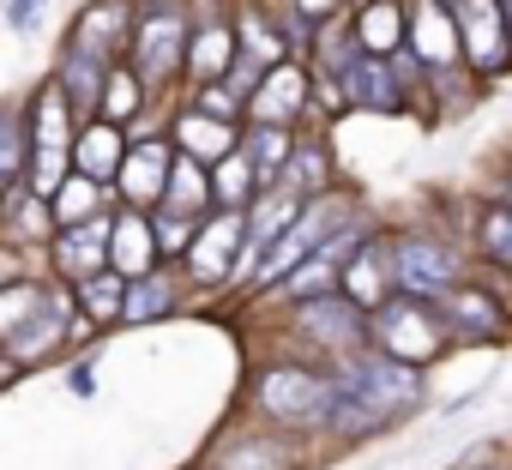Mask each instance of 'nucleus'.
<instances>
[{
	"label": "nucleus",
	"instance_id": "nucleus-1",
	"mask_svg": "<svg viewBox=\"0 0 512 470\" xmlns=\"http://www.w3.org/2000/svg\"><path fill=\"white\" fill-rule=\"evenodd\" d=\"M422 398V374L386 350H368V356H350L344 374L332 380L326 392V422L344 428V434H362V428H380V422H398L404 410H416Z\"/></svg>",
	"mask_w": 512,
	"mask_h": 470
},
{
	"label": "nucleus",
	"instance_id": "nucleus-2",
	"mask_svg": "<svg viewBox=\"0 0 512 470\" xmlns=\"http://www.w3.org/2000/svg\"><path fill=\"white\" fill-rule=\"evenodd\" d=\"M368 332H374V344L386 356H398L410 368L428 362V356H440V344H446V320L428 308V296H404V290H392L386 302H374Z\"/></svg>",
	"mask_w": 512,
	"mask_h": 470
},
{
	"label": "nucleus",
	"instance_id": "nucleus-3",
	"mask_svg": "<svg viewBox=\"0 0 512 470\" xmlns=\"http://www.w3.org/2000/svg\"><path fill=\"white\" fill-rule=\"evenodd\" d=\"M127 43H133V79L139 85H169L181 73V55H187V13L175 0H151L127 25Z\"/></svg>",
	"mask_w": 512,
	"mask_h": 470
},
{
	"label": "nucleus",
	"instance_id": "nucleus-4",
	"mask_svg": "<svg viewBox=\"0 0 512 470\" xmlns=\"http://www.w3.org/2000/svg\"><path fill=\"white\" fill-rule=\"evenodd\" d=\"M326 392H332V380H326V374H314V368H290V362L266 368V374H260V386H253L260 410H266L272 422H284V428L326 422Z\"/></svg>",
	"mask_w": 512,
	"mask_h": 470
},
{
	"label": "nucleus",
	"instance_id": "nucleus-5",
	"mask_svg": "<svg viewBox=\"0 0 512 470\" xmlns=\"http://www.w3.org/2000/svg\"><path fill=\"white\" fill-rule=\"evenodd\" d=\"M386 260H392V290H404V296H428L434 302V296H446L458 284V254L428 242V235H398V242L386 248Z\"/></svg>",
	"mask_w": 512,
	"mask_h": 470
},
{
	"label": "nucleus",
	"instance_id": "nucleus-6",
	"mask_svg": "<svg viewBox=\"0 0 512 470\" xmlns=\"http://www.w3.org/2000/svg\"><path fill=\"white\" fill-rule=\"evenodd\" d=\"M452 31H458V55L476 73H500L506 67V7L500 0H458Z\"/></svg>",
	"mask_w": 512,
	"mask_h": 470
},
{
	"label": "nucleus",
	"instance_id": "nucleus-7",
	"mask_svg": "<svg viewBox=\"0 0 512 470\" xmlns=\"http://www.w3.org/2000/svg\"><path fill=\"white\" fill-rule=\"evenodd\" d=\"M296 332H308L320 350H356L368 338V320L350 296H296Z\"/></svg>",
	"mask_w": 512,
	"mask_h": 470
},
{
	"label": "nucleus",
	"instance_id": "nucleus-8",
	"mask_svg": "<svg viewBox=\"0 0 512 470\" xmlns=\"http://www.w3.org/2000/svg\"><path fill=\"white\" fill-rule=\"evenodd\" d=\"M235 248H241V211H235V205H223L211 223H199V229H193V242H187L181 254H187V272H193L199 284H217V278H229Z\"/></svg>",
	"mask_w": 512,
	"mask_h": 470
},
{
	"label": "nucleus",
	"instance_id": "nucleus-9",
	"mask_svg": "<svg viewBox=\"0 0 512 470\" xmlns=\"http://www.w3.org/2000/svg\"><path fill=\"white\" fill-rule=\"evenodd\" d=\"M404 55H416L428 67H452L458 61L452 7H440V0H410V13H404Z\"/></svg>",
	"mask_w": 512,
	"mask_h": 470
},
{
	"label": "nucleus",
	"instance_id": "nucleus-10",
	"mask_svg": "<svg viewBox=\"0 0 512 470\" xmlns=\"http://www.w3.org/2000/svg\"><path fill=\"white\" fill-rule=\"evenodd\" d=\"M302 103H308V73L290 67V61L260 67V79H253V91H247V109L260 121H278V127H290L302 115Z\"/></svg>",
	"mask_w": 512,
	"mask_h": 470
},
{
	"label": "nucleus",
	"instance_id": "nucleus-11",
	"mask_svg": "<svg viewBox=\"0 0 512 470\" xmlns=\"http://www.w3.org/2000/svg\"><path fill=\"white\" fill-rule=\"evenodd\" d=\"M55 266H61L73 284L91 278V272H103V266H109V223H103V217L61 223V235H55Z\"/></svg>",
	"mask_w": 512,
	"mask_h": 470
},
{
	"label": "nucleus",
	"instance_id": "nucleus-12",
	"mask_svg": "<svg viewBox=\"0 0 512 470\" xmlns=\"http://www.w3.org/2000/svg\"><path fill=\"white\" fill-rule=\"evenodd\" d=\"M121 151H127V133H121L115 121H91V127H73L67 163H73L79 175H91L97 187H109L115 169H121Z\"/></svg>",
	"mask_w": 512,
	"mask_h": 470
},
{
	"label": "nucleus",
	"instance_id": "nucleus-13",
	"mask_svg": "<svg viewBox=\"0 0 512 470\" xmlns=\"http://www.w3.org/2000/svg\"><path fill=\"white\" fill-rule=\"evenodd\" d=\"M163 169H169V145H163V139H133V145L121 151L115 187L127 193V205H157V193H163Z\"/></svg>",
	"mask_w": 512,
	"mask_h": 470
},
{
	"label": "nucleus",
	"instance_id": "nucleus-14",
	"mask_svg": "<svg viewBox=\"0 0 512 470\" xmlns=\"http://www.w3.org/2000/svg\"><path fill=\"white\" fill-rule=\"evenodd\" d=\"M127 25H133L127 0H91V7L79 13V43L73 49H85L97 61H115V49L127 43Z\"/></svg>",
	"mask_w": 512,
	"mask_h": 470
},
{
	"label": "nucleus",
	"instance_id": "nucleus-15",
	"mask_svg": "<svg viewBox=\"0 0 512 470\" xmlns=\"http://www.w3.org/2000/svg\"><path fill=\"white\" fill-rule=\"evenodd\" d=\"M350 43L362 55H398L404 49V0H362Z\"/></svg>",
	"mask_w": 512,
	"mask_h": 470
},
{
	"label": "nucleus",
	"instance_id": "nucleus-16",
	"mask_svg": "<svg viewBox=\"0 0 512 470\" xmlns=\"http://www.w3.org/2000/svg\"><path fill=\"white\" fill-rule=\"evenodd\" d=\"M229 61H235V31H229L223 19L187 25V55H181V67H187L193 79H223Z\"/></svg>",
	"mask_w": 512,
	"mask_h": 470
},
{
	"label": "nucleus",
	"instance_id": "nucleus-17",
	"mask_svg": "<svg viewBox=\"0 0 512 470\" xmlns=\"http://www.w3.org/2000/svg\"><path fill=\"white\" fill-rule=\"evenodd\" d=\"M157 266V242H151V223L139 211H127L121 223H109V272L121 278H139Z\"/></svg>",
	"mask_w": 512,
	"mask_h": 470
},
{
	"label": "nucleus",
	"instance_id": "nucleus-18",
	"mask_svg": "<svg viewBox=\"0 0 512 470\" xmlns=\"http://www.w3.org/2000/svg\"><path fill=\"white\" fill-rule=\"evenodd\" d=\"M344 296L356 308H374V302L392 296V260H386V248H356L344 260Z\"/></svg>",
	"mask_w": 512,
	"mask_h": 470
},
{
	"label": "nucleus",
	"instance_id": "nucleus-19",
	"mask_svg": "<svg viewBox=\"0 0 512 470\" xmlns=\"http://www.w3.org/2000/svg\"><path fill=\"white\" fill-rule=\"evenodd\" d=\"M169 211H187V217H199V205L211 199V187H205V175H199V157H187V151H169V169H163V193H157Z\"/></svg>",
	"mask_w": 512,
	"mask_h": 470
},
{
	"label": "nucleus",
	"instance_id": "nucleus-20",
	"mask_svg": "<svg viewBox=\"0 0 512 470\" xmlns=\"http://www.w3.org/2000/svg\"><path fill=\"white\" fill-rule=\"evenodd\" d=\"M169 308H175V284H169L163 272H139V278H127V290H121V314H115V320L145 326V320H157V314H169Z\"/></svg>",
	"mask_w": 512,
	"mask_h": 470
},
{
	"label": "nucleus",
	"instance_id": "nucleus-21",
	"mask_svg": "<svg viewBox=\"0 0 512 470\" xmlns=\"http://www.w3.org/2000/svg\"><path fill=\"white\" fill-rule=\"evenodd\" d=\"M205 187H211V199H217V205H235V211H241V205H247V193L260 187V175H253V163H247V151H241V145H229V151L217 157V169H211V181H205Z\"/></svg>",
	"mask_w": 512,
	"mask_h": 470
},
{
	"label": "nucleus",
	"instance_id": "nucleus-22",
	"mask_svg": "<svg viewBox=\"0 0 512 470\" xmlns=\"http://www.w3.org/2000/svg\"><path fill=\"white\" fill-rule=\"evenodd\" d=\"M139 103H145V85L133 79V67H103V85H97V109H103V121H133L139 115Z\"/></svg>",
	"mask_w": 512,
	"mask_h": 470
},
{
	"label": "nucleus",
	"instance_id": "nucleus-23",
	"mask_svg": "<svg viewBox=\"0 0 512 470\" xmlns=\"http://www.w3.org/2000/svg\"><path fill=\"white\" fill-rule=\"evenodd\" d=\"M175 133H181V151H187V157H211V163L235 145V121H217V115H205V109L181 115Z\"/></svg>",
	"mask_w": 512,
	"mask_h": 470
},
{
	"label": "nucleus",
	"instance_id": "nucleus-24",
	"mask_svg": "<svg viewBox=\"0 0 512 470\" xmlns=\"http://www.w3.org/2000/svg\"><path fill=\"white\" fill-rule=\"evenodd\" d=\"M446 314H452V326H458V332L470 326V332H482V338H500V320H506V314H500V302H494V296H482V290H470V284H464V290H458V284L446 290Z\"/></svg>",
	"mask_w": 512,
	"mask_h": 470
},
{
	"label": "nucleus",
	"instance_id": "nucleus-25",
	"mask_svg": "<svg viewBox=\"0 0 512 470\" xmlns=\"http://www.w3.org/2000/svg\"><path fill=\"white\" fill-rule=\"evenodd\" d=\"M235 145H241V139H235ZM290 145H296V139H290V127H278V121H260V127H253V133H247V145H241V151H247V163H253V175H260V181H272V175L284 169V157H290Z\"/></svg>",
	"mask_w": 512,
	"mask_h": 470
},
{
	"label": "nucleus",
	"instance_id": "nucleus-26",
	"mask_svg": "<svg viewBox=\"0 0 512 470\" xmlns=\"http://www.w3.org/2000/svg\"><path fill=\"white\" fill-rule=\"evenodd\" d=\"M103 67H109V61H97V55H85V49H67V61H61V91H67L73 109H97Z\"/></svg>",
	"mask_w": 512,
	"mask_h": 470
},
{
	"label": "nucleus",
	"instance_id": "nucleus-27",
	"mask_svg": "<svg viewBox=\"0 0 512 470\" xmlns=\"http://www.w3.org/2000/svg\"><path fill=\"white\" fill-rule=\"evenodd\" d=\"M211 470H290V452L278 440H229L211 458Z\"/></svg>",
	"mask_w": 512,
	"mask_h": 470
},
{
	"label": "nucleus",
	"instance_id": "nucleus-28",
	"mask_svg": "<svg viewBox=\"0 0 512 470\" xmlns=\"http://www.w3.org/2000/svg\"><path fill=\"white\" fill-rule=\"evenodd\" d=\"M235 31V55H247L253 67H272V61H284V37L260 19V13H241V25H229Z\"/></svg>",
	"mask_w": 512,
	"mask_h": 470
},
{
	"label": "nucleus",
	"instance_id": "nucleus-29",
	"mask_svg": "<svg viewBox=\"0 0 512 470\" xmlns=\"http://www.w3.org/2000/svg\"><path fill=\"white\" fill-rule=\"evenodd\" d=\"M49 199H55V211H49L55 223H79V217H91V211H97V199H103V187H97L91 175H79V169H67V175H61V187H55Z\"/></svg>",
	"mask_w": 512,
	"mask_h": 470
},
{
	"label": "nucleus",
	"instance_id": "nucleus-30",
	"mask_svg": "<svg viewBox=\"0 0 512 470\" xmlns=\"http://www.w3.org/2000/svg\"><path fill=\"white\" fill-rule=\"evenodd\" d=\"M121 290H127V278L103 266V272L79 278V308H85L91 320H115V314H121Z\"/></svg>",
	"mask_w": 512,
	"mask_h": 470
},
{
	"label": "nucleus",
	"instance_id": "nucleus-31",
	"mask_svg": "<svg viewBox=\"0 0 512 470\" xmlns=\"http://www.w3.org/2000/svg\"><path fill=\"white\" fill-rule=\"evenodd\" d=\"M278 175H284L278 187H290V193H302V199H308V193H320V187H326V151H314V145H302V151H296V145H290V157H284V169H278Z\"/></svg>",
	"mask_w": 512,
	"mask_h": 470
},
{
	"label": "nucleus",
	"instance_id": "nucleus-32",
	"mask_svg": "<svg viewBox=\"0 0 512 470\" xmlns=\"http://www.w3.org/2000/svg\"><path fill=\"white\" fill-rule=\"evenodd\" d=\"M145 223H151V242H157V254H181V248L193 242V229H199L187 211H169V205H163L157 217H145Z\"/></svg>",
	"mask_w": 512,
	"mask_h": 470
},
{
	"label": "nucleus",
	"instance_id": "nucleus-33",
	"mask_svg": "<svg viewBox=\"0 0 512 470\" xmlns=\"http://www.w3.org/2000/svg\"><path fill=\"white\" fill-rule=\"evenodd\" d=\"M482 248L494 266H512V211L506 205H488L482 211Z\"/></svg>",
	"mask_w": 512,
	"mask_h": 470
},
{
	"label": "nucleus",
	"instance_id": "nucleus-34",
	"mask_svg": "<svg viewBox=\"0 0 512 470\" xmlns=\"http://www.w3.org/2000/svg\"><path fill=\"white\" fill-rule=\"evenodd\" d=\"M37 302H43V290H37V284H7V290H0V338H7V332L37 308Z\"/></svg>",
	"mask_w": 512,
	"mask_h": 470
},
{
	"label": "nucleus",
	"instance_id": "nucleus-35",
	"mask_svg": "<svg viewBox=\"0 0 512 470\" xmlns=\"http://www.w3.org/2000/svg\"><path fill=\"white\" fill-rule=\"evenodd\" d=\"M19 163H25V133L19 121H0V193L19 181Z\"/></svg>",
	"mask_w": 512,
	"mask_h": 470
},
{
	"label": "nucleus",
	"instance_id": "nucleus-36",
	"mask_svg": "<svg viewBox=\"0 0 512 470\" xmlns=\"http://www.w3.org/2000/svg\"><path fill=\"white\" fill-rule=\"evenodd\" d=\"M199 109H205V115H217V121H235V115H241V91H229V79H223V85H217V79H205Z\"/></svg>",
	"mask_w": 512,
	"mask_h": 470
},
{
	"label": "nucleus",
	"instance_id": "nucleus-37",
	"mask_svg": "<svg viewBox=\"0 0 512 470\" xmlns=\"http://www.w3.org/2000/svg\"><path fill=\"white\" fill-rule=\"evenodd\" d=\"M338 7H344V0H296V19H308V25H326Z\"/></svg>",
	"mask_w": 512,
	"mask_h": 470
},
{
	"label": "nucleus",
	"instance_id": "nucleus-38",
	"mask_svg": "<svg viewBox=\"0 0 512 470\" xmlns=\"http://www.w3.org/2000/svg\"><path fill=\"white\" fill-rule=\"evenodd\" d=\"M37 13H43V0H7V19L13 25H31Z\"/></svg>",
	"mask_w": 512,
	"mask_h": 470
},
{
	"label": "nucleus",
	"instance_id": "nucleus-39",
	"mask_svg": "<svg viewBox=\"0 0 512 470\" xmlns=\"http://www.w3.org/2000/svg\"><path fill=\"white\" fill-rule=\"evenodd\" d=\"M440 7H458V0H440Z\"/></svg>",
	"mask_w": 512,
	"mask_h": 470
}]
</instances>
